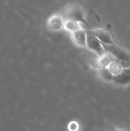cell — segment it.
<instances>
[{
    "instance_id": "6da1fadb",
    "label": "cell",
    "mask_w": 130,
    "mask_h": 131,
    "mask_svg": "<svg viewBox=\"0 0 130 131\" xmlns=\"http://www.w3.org/2000/svg\"><path fill=\"white\" fill-rule=\"evenodd\" d=\"M87 47L89 50L94 52L99 57L107 53L103 44L91 31L87 32Z\"/></svg>"
},
{
    "instance_id": "7a4b0ae2",
    "label": "cell",
    "mask_w": 130,
    "mask_h": 131,
    "mask_svg": "<svg viewBox=\"0 0 130 131\" xmlns=\"http://www.w3.org/2000/svg\"><path fill=\"white\" fill-rule=\"evenodd\" d=\"M103 46L107 53L112 54L116 60L123 61H130L129 54L124 50L123 48L116 45H105L103 44Z\"/></svg>"
},
{
    "instance_id": "3957f363",
    "label": "cell",
    "mask_w": 130,
    "mask_h": 131,
    "mask_svg": "<svg viewBox=\"0 0 130 131\" xmlns=\"http://www.w3.org/2000/svg\"><path fill=\"white\" fill-rule=\"evenodd\" d=\"M66 19H72L80 23H84L87 27L90 28V25L85 20L84 12L79 6H70L69 7L64 13Z\"/></svg>"
},
{
    "instance_id": "277c9868",
    "label": "cell",
    "mask_w": 130,
    "mask_h": 131,
    "mask_svg": "<svg viewBox=\"0 0 130 131\" xmlns=\"http://www.w3.org/2000/svg\"><path fill=\"white\" fill-rule=\"evenodd\" d=\"M113 82L120 86L129 84L130 83V68H123L119 74L114 75Z\"/></svg>"
},
{
    "instance_id": "5b68a950",
    "label": "cell",
    "mask_w": 130,
    "mask_h": 131,
    "mask_svg": "<svg viewBox=\"0 0 130 131\" xmlns=\"http://www.w3.org/2000/svg\"><path fill=\"white\" fill-rule=\"evenodd\" d=\"M100 41L102 44L105 45H115L113 41L112 35L110 31L104 29H94L90 31Z\"/></svg>"
},
{
    "instance_id": "8992f818",
    "label": "cell",
    "mask_w": 130,
    "mask_h": 131,
    "mask_svg": "<svg viewBox=\"0 0 130 131\" xmlns=\"http://www.w3.org/2000/svg\"><path fill=\"white\" fill-rule=\"evenodd\" d=\"M64 19L60 15H54L49 18L48 20V28L49 30L55 31H59L64 27Z\"/></svg>"
},
{
    "instance_id": "52a82bcc",
    "label": "cell",
    "mask_w": 130,
    "mask_h": 131,
    "mask_svg": "<svg viewBox=\"0 0 130 131\" xmlns=\"http://www.w3.org/2000/svg\"><path fill=\"white\" fill-rule=\"evenodd\" d=\"M74 42L80 47H87V32L83 28H80L71 33Z\"/></svg>"
},
{
    "instance_id": "ba28073f",
    "label": "cell",
    "mask_w": 130,
    "mask_h": 131,
    "mask_svg": "<svg viewBox=\"0 0 130 131\" xmlns=\"http://www.w3.org/2000/svg\"><path fill=\"white\" fill-rule=\"evenodd\" d=\"M63 28L67 31L73 33L75 31H77L80 28H81L80 22L72 20V19H65L64 22Z\"/></svg>"
},
{
    "instance_id": "9c48e42d",
    "label": "cell",
    "mask_w": 130,
    "mask_h": 131,
    "mask_svg": "<svg viewBox=\"0 0 130 131\" xmlns=\"http://www.w3.org/2000/svg\"><path fill=\"white\" fill-rule=\"evenodd\" d=\"M114 61H116V58L112 54L107 52L102 56L99 57L98 64L100 68H107Z\"/></svg>"
},
{
    "instance_id": "30bf717a",
    "label": "cell",
    "mask_w": 130,
    "mask_h": 131,
    "mask_svg": "<svg viewBox=\"0 0 130 131\" xmlns=\"http://www.w3.org/2000/svg\"><path fill=\"white\" fill-rule=\"evenodd\" d=\"M107 68L110 70V71L113 74V75H116L117 74H119L123 68V67L120 65V64L117 61V60L116 59V61H113L108 67Z\"/></svg>"
},
{
    "instance_id": "8fae6325",
    "label": "cell",
    "mask_w": 130,
    "mask_h": 131,
    "mask_svg": "<svg viewBox=\"0 0 130 131\" xmlns=\"http://www.w3.org/2000/svg\"><path fill=\"white\" fill-rule=\"evenodd\" d=\"M100 76L107 81H113L114 75L110 71V70L107 68H100Z\"/></svg>"
},
{
    "instance_id": "7c38bea8",
    "label": "cell",
    "mask_w": 130,
    "mask_h": 131,
    "mask_svg": "<svg viewBox=\"0 0 130 131\" xmlns=\"http://www.w3.org/2000/svg\"><path fill=\"white\" fill-rule=\"evenodd\" d=\"M68 130L69 131H78L79 124L76 121H71L68 124Z\"/></svg>"
}]
</instances>
